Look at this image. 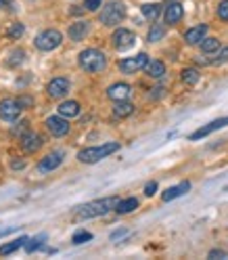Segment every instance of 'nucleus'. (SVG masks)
Here are the masks:
<instances>
[{
    "label": "nucleus",
    "mask_w": 228,
    "mask_h": 260,
    "mask_svg": "<svg viewBox=\"0 0 228 260\" xmlns=\"http://www.w3.org/2000/svg\"><path fill=\"white\" fill-rule=\"evenodd\" d=\"M23 31H25V27H23L21 23H13V25L9 27V36H11V38H21Z\"/></svg>",
    "instance_id": "7c9ffc66"
},
{
    "label": "nucleus",
    "mask_w": 228,
    "mask_h": 260,
    "mask_svg": "<svg viewBox=\"0 0 228 260\" xmlns=\"http://www.w3.org/2000/svg\"><path fill=\"white\" fill-rule=\"evenodd\" d=\"M46 128L51 130L55 137H65V135L69 133V122L63 120V118H59V116H53V118L46 120Z\"/></svg>",
    "instance_id": "9b49d317"
},
{
    "label": "nucleus",
    "mask_w": 228,
    "mask_h": 260,
    "mask_svg": "<svg viewBox=\"0 0 228 260\" xmlns=\"http://www.w3.org/2000/svg\"><path fill=\"white\" fill-rule=\"evenodd\" d=\"M0 9H9V11H13V0H0Z\"/></svg>",
    "instance_id": "c9c22d12"
},
{
    "label": "nucleus",
    "mask_w": 228,
    "mask_h": 260,
    "mask_svg": "<svg viewBox=\"0 0 228 260\" xmlns=\"http://www.w3.org/2000/svg\"><path fill=\"white\" fill-rule=\"evenodd\" d=\"M23 105L21 101H15V99H5L3 103H0V118H3L5 122H15L19 118Z\"/></svg>",
    "instance_id": "0eeeda50"
},
{
    "label": "nucleus",
    "mask_w": 228,
    "mask_h": 260,
    "mask_svg": "<svg viewBox=\"0 0 228 260\" xmlns=\"http://www.w3.org/2000/svg\"><path fill=\"white\" fill-rule=\"evenodd\" d=\"M122 235H126V231H124V229H122V231H116V233L111 235V239H118V237H122Z\"/></svg>",
    "instance_id": "58836bf2"
},
{
    "label": "nucleus",
    "mask_w": 228,
    "mask_h": 260,
    "mask_svg": "<svg viewBox=\"0 0 228 260\" xmlns=\"http://www.w3.org/2000/svg\"><path fill=\"white\" fill-rule=\"evenodd\" d=\"M218 48H220V40L218 38H203L201 40V51L203 53H216L218 51Z\"/></svg>",
    "instance_id": "b1692460"
},
{
    "label": "nucleus",
    "mask_w": 228,
    "mask_h": 260,
    "mask_svg": "<svg viewBox=\"0 0 228 260\" xmlns=\"http://www.w3.org/2000/svg\"><path fill=\"white\" fill-rule=\"evenodd\" d=\"M130 92H132V88H130L128 84H124V82H120V84L109 86L107 96H109V99H113V101H126L130 96Z\"/></svg>",
    "instance_id": "ddd939ff"
},
{
    "label": "nucleus",
    "mask_w": 228,
    "mask_h": 260,
    "mask_svg": "<svg viewBox=\"0 0 228 260\" xmlns=\"http://www.w3.org/2000/svg\"><path fill=\"white\" fill-rule=\"evenodd\" d=\"M23 166H25V161H21V159H19V161H17V159L13 161V168H15V170H19V168H23Z\"/></svg>",
    "instance_id": "e433bc0d"
},
{
    "label": "nucleus",
    "mask_w": 228,
    "mask_h": 260,
    "mask_svg": "<svg viewBox=\"0 0 228 260\" xmlns=\"http://www.w3.org/2000/svg\"><path fill=\"white\" fill-rule=\"evenodd\" d=\"M120 149V143H105L101 147H88V149H82L78 153V159L84 161V164H94V161H99L111 153H116Z\"/></svg>",
    "instance_id": "7ed1b4c3"
},
{
    "label": "nucleus",
    "mask_w": 228,
    "mask_h": 260,
    "mask_svg": "<svg viewBox=\"0 0 228 260\" xmlns=\"http://www.w3.org/2000/svg\"><path fill=\"white\" fill-rule=\"evenodd\" d=\"M59 113L63 118H75L80 113V103L78 101H65L59 105Z\"/></svg>",
    "instance_id": "6ab92c4d"
},
{
    "label": "nucleus",
    "mask_w": 228,
    "mask_h": 260,
    "mask_svg": "<svg viewBox=\"0 0 228 260\" xmlns=\"http://www.w3.org/2000/svg\"><path fill=\"white\" fill-rule=\"evenodd\" d=\"M211 63H214V65H224V63H228V46H224L222 51H220L214 59H211Z\"/></svg>",
    "instance_id": "c756f323"
},
{
    "label": "nucleus",
    "mask_w": 228,
    "mask_h": 260,
    "mask_svg": "<svg viewBox=\"0 0 228 260\" xmlns=\"http://www.w3.org/2000/svg\"><path fill=\"white\" fill-rule=\"evenodd\" d=\"M146 63H149V55L146 53H138L136 57H128L124 61H120V70L124 74H136L138 70H144Z\"/></svg>",
    "instance_id": "423d86ee"
},
{
    "label": "nucleus",
    "mask_w": 228,
    "mask_h": 260,
    "mask_svg": "<svg viewBox=\"0 0 228 260\" xmlns=\"http://www.w3.org/2000/svg\"><path fill=\"white\" fill-rule=\"evenodd\" d=\"M124 17H126V7H124L122 3H118V0H113V3H107V7H103V11H101V15H99L101 23H103V25H109V27L122 23Z\"/></svg>",
    "instance_id": "20e7f679"
},
{
    "label": "nucleus",
    "mask_w": 228,
    "mask_h": 260,
    "mask_svg": "<svg viewBox=\"0 0 228 260\" xmlns=\"http://www.w3.org/2000/svg\"><path fill=\"white\" fill-rule=\"evenodd\" d=\"M13 231H15V226H9V229H0V237H5L9 233H13Z\"/></svg>",
    "instance_id": "4c0bfd02"
},
{
    "label": "nucleus",
    "mask_w": 228,
    "mask_h": 260,
    "mask_svg": "<svg viewBox=\"0 0 228 260\" xmlns=\"http://www.w3.org/2000/svg\"><path fill=\"white\" fill-rule=\"evenodd\" d=\"M63 161V153L61 151H55V153H51V155H46L40 164H38V170L40 172H51V170H55L59 164Z\"/></svg>",
    "instance_id": "4468645a"
},
{
    "label": "nucleus",
    "mask_w": 228,
    "mask_h": 260,
    "mask_svg": "<svg viewBox=\"0 0 228 260\" xmlns=\"http://www.w3.org/2000/svg\"><path fill=\"white\" fill-rule=\"evenodd\" d=\"M80 65H82V70L96 74L107 68V57L96 48H86V51L80 53Z\"/></svg>",
    "instance_id": "f03ea898"
},
{
    "label": "nucleus",
    "mask_w": 228,
    "mask_h": 260,
    "mask_svg": "<svg viewBox=\"0 0 228 260\" xmlns=\"http://www.w3.org/2000/svg\"><path fill=\"white\" fill-rule=\"evenodd\" d=\"M92 239V233H88V231H78L73 237H71V241L75 243V246H80V243H86V241H90Z\"/></svg>",
    "instance_id": "c85d7f7f"
},
{
    "label": "nucleus",
    "mask_w": 228,
    "mask_h": 260,
    "mask_svg": "<svg viewBox=\"0 0 228 260\" xmlns=\"http://www.w3.org/2000/svg\"><path fill=\"white\" fill-rule=\"evenodd\" d=\"M63 36L61 31L57 29H44L42 34L36 36V48H40V51H53V48H57L61 44Z\"/></svg>",
    "instance_id": "39448f33"
},
{
    "label": "nucleus",
    "mask_w": 228,
    "mask_h": 260,
    "mask_svg": "<svg viewBox=\"0 0 228 260\" xmlns=\"http://www.w3.org/2000/svg\"><path fill=\"white\" fill-rule=\"evenodd\" d=\"M118 202H120L118 198L94 200V202H90V204L78 206V208H75V216H78V218H96V216H103V214L109 212V210H116Z\"/></svg>",
    "instance_id": "f257e3e1"
},
{
    "label": "nucleus",
    "mask_w": 228,
    "mask_h": 260,
    "mask_svg": "<svg viewBox=\"0 0 228 260\" xmlns=\"http://www.w3.org/2000/svg\"><path fill=\"white\" fill-rule=\"evenodd\" d=\"M159 13H161V7L159 5H144L142 7V15H144V17L146 19H157L159 17Z\"/></svg>",
    "instance_id": "393cba45"
},
{
    "label": "nucleus",
    "mask_w": 228,
    "mask_h": 260,
    "mask_svg": "<svg viewBox=\"0 0 228 260\" xmlns=\"http://www.w3.org/2000/svg\"><path fill=\"white\" fill-rule=\"evenodd\" d=\"M40 145H42V139L36 135V133H27L21 137V147L27 151V153H34L40 149Z\"/></svg>",
    "instance_id": "2eb2a0df"
},
{
    "label": "nucleus",
    "mask_w": 228,
    "mask_h": 260,
    "mask_svg": "<svg viewBox=\"0 0 228 260\" xmlns=\"http://www.w3.org/2000/svg\"><path fill=\"white\" fill-rule=\"evenodd\" d=\"M197 80H199V72L197 70H193V68L182 70V82L184 84H197Z\"/></svg>",
    "instance_id": "a878e982"
},
{
    "label": "nucleus",
    "mask_w": 228,
    "mask_h": 260,
    "mask_svg": "<svg viewBox=\"0 0 228 260\" xmlns=\"http://www.w3.org/2000/svg\"><path fill=\"white\" fill-rule=\"evenodd\" d=\"M191 189V183H180V185H176V187H170L161 198H164V202H172L176 198H180V195H184L186 191Z\"/></svg>",
    "instance_id": "a211bd4d"
},
{
    "label": "nucleus",
    "mask_w": 228,
    "mask_h": 260,
    "mask_svg": "<svg viewBox=\"0 0 228 260\" xmlns=\"http://www.w3.org/2000/svg\"><path fill=\"white\" fill-rule=\"evenodd\" d=\"M138 208V200L136 198H128V200H120L118 206H116V212L118 214H128V212H132V210Z\"/></svg>",
    "instance_id": "412c9836"
},
{
    "label": "nucleus",
    "mask_w": 228,
    "mask_h": 260,
    "mask_svg": "<svg viewBox=\"0 0 228 260\" xmlns=\"http://www.w3.org/2000/svg\"><path fill=\"white\" fill-rule=\"evenodd\" d=\"M209 258H211V260H220V258H228V254H226L224 250H211V252H209Z\"/></svg>",
    "instance_id": "473e14b6"
},
{
    "label": "nucleus",
    "mask_w": 228,
    "mask_h": 260,
    "mask_svg": "<svg viewBox=\"0 0 228 260\" xmlns=\"http://www.w3.org/2000/svg\"><path fill=\"white\" fill-rule=\"evenodd\" d=\"M155 191H157V183H149L144 187V193L149 195V198H151V195H155Z\"/></svg>",
    "instance_id": "f704fd0d"
},
{
    "label": "nucleus",
    "mask_w": 228,
    "mask_h": 260,
    "mask_svg": "<svg viewBox=\"0 0 228 260\" xmlns=\"http://www.w3.org/2000/svg\"><path fill=\"white\" fill-rule=\"evenodd\" d=\"M88 31H90L88 21H78V23H71V27H69V38H71L73 42H80V40H84V38H86Z\"/></svg>",
    "instance_id": "dca6fc26"
},
{
    "label": "nucleus",
    "mask_w": 228,
    "mask_h": 260,
    "mask_svg": "<svg viewBox=\"0 0 228 260\" xmlns=\"http://www.w3.org/2000/svg\"><path fill=\"white\" fill-rule=\"evenodd\" d=\"M144 72L149 74L151 78H161L166 74V65L161 61H149V63H146V68H144Z\"/></svg>",
    "instance_id": "4be33fe9"
},
{
    "label": "nucleus",
    "mask_w": 228,
    "mask_h": 260,
    "mask_svg": "<svg viewBox=\"0 0 228 260\" xmlns=\"http://www.w3.org/2000/svg\"><path fill=\"white\" fill-rule=\"evenodd\" d=\"M46 239V235L42 233V235H38V237H34V239H27V243H25V250L31 254V252H36L40 246H42V241Z\"/></svg>",
    "instance_id": "cd10ccee"
},
{
    "label": "nucleus",
    "mask_w": 228,
    "mask_h": 260,
    "mask_svg": "<svg viewBox=\"0 0 228 260\" xmlns=\"http://www.w3.org/2000/svg\"><path fill=\"white\" fill-rule=\"evenodd\" d=\"M46 90H48V96H53V99H61V96H65L69 92V82L65 78H55L53 82H48Z\"/></svg>",
    "instance_id": "9d476101"
},
{
    "label": "nucleus",
    "mask_w": 228,
    "mask_h": 260,
    "mask_svg": "<svg viewBox=\"0 0 228 260\" xmlns=\"http://www.w3.org/2000/svg\"><path fill=\"white\" fill-rule=\"evenodd\" d=\"M111 40H113V46H116L118 51H126V48H130V46L134 44L136 36H134V34H132V31H130V29H124V27H120V29H116V31H113Z\"/></svg>",
    "instance_id": "6e6552de"
},
{
    "label": "nucleus",
    "mask_w": 228,
    "mask_h": 260,
    "mask_svg": "<svg viewBox=\"0 0 228 260\" xmlns=\"http://www.w3.org/2000/svg\"><path fill=\"white\" fill-rule=\"evenodd\" d=\"M205 34H207V25H195L184 34V40L186 44H199L205 38Z\"/></svg>",
    "instance_id": "f3484780"
},
{
    "label": "nucleus",
    "mask_w": 228,
    "mask_h": 260,
    "mask_svg": "<svg viewBox=\"0 0 228 260\" xmlns=\"http://www.w3.org/2000/svg\"><path fill=\"white\" fill-rule=\"evenodd\" d=\"M218 17L224 19V21H228V0L220 3V7H218Z\"/></svg>",
    "instance_id": "2f4dec72"
},
{
    "label": "nucleus",
    "mask_w": 228,
    "mask_h": 260,
    "mask_svg": "<svg viewBox=\"0 0 228 260\" xmlns=\"http://www.w3.org/2000/svg\"><path fill=\"white\" fill-rule=\"evenodd\" d=\"M132 111H134V105L130 101H118L116 107H113V113H116L118 118H128Z\"/></svg>",
    "instance_id": "5701e85b"
},
{
    "label": "nucleus",
    "mask_w": 228,
    "mask_h": 260,
    "mask_svg": "<svg viewBox=\"0 0 228 260\" xmlns=\"http://www.w3.org/2000/svg\"><path fill=\"white\" fill-rule=\"evenodd\" d=\"M224 126H228V118L214 120V122L201 126L199 130H195V133L191 135V141H199V139H203V137H207V135H211V133H216V130H220V128H224Z\"/></svg>",
    "instance_id": "1a4fd4ad"
},
{
    "label": "nucleus",
    "mask_w": 228,
    "mask_h": 260,
    "mask_svg": "<svg viewBox=\"0 0 228 260\" xmlns=\"http://www.w3.org/2000/svg\"><path fill=\"white\" fill-rule=\"evenodd\" d=\"M164 34H166V27H161V25H153L151 29H149V42H157V40H161L164 38Z\"/></svg>",
    "instance_id": "bb28decb"
},
{
    "label": "nucleus",
    "mask_w": 228,
    "mask_h": 260,
    "mask_svg": "<svg viewBox=\"0 0 228 260\" xmlns=\"http://www.w3.org/2000/svg\"><path fill=\"white\" fill-rule=\"evenodd\" d=\"M101 5H103V0H86V9L88 11H96Z\"/></svg>",
    "instance_id": "72a5a7b5"
},
{
    "label": "nucleus",
    "mask_w": 228,
    "mask_h": 260,
    "mask_svg": "<svg viewBox=\"0 0 228 260\" xmlns=\"http://www.w3.org/2000/svg\"><path fill=\"white\" fill-rule=\"evenodd\" d=\"M182 15H184V9H182V5H180V3H176V0H172V3L166 7L164 19H166V23L174 25V23H178V21L182 19Z\"/></svg>",
    "instance_id": "f8f14e48"
},
{
    "label": "nucleus",
    "mask_w": 228,
    "mask_h": 260,
    "mask_svg": "<svg viewBox=\"0 0 228 260\" xmlns=\"http://www.w3.org/2000/svg\"><path fill=\"white\" fill-rule=\"evenodd\" d=\"M27 243V237H19V239H15V241H9V243H5L3 248H0V256H9V254H13V252H17L19 248H23Z\"/></svg>",
    "instance_id": "aec40b11"
}]
</instances>
